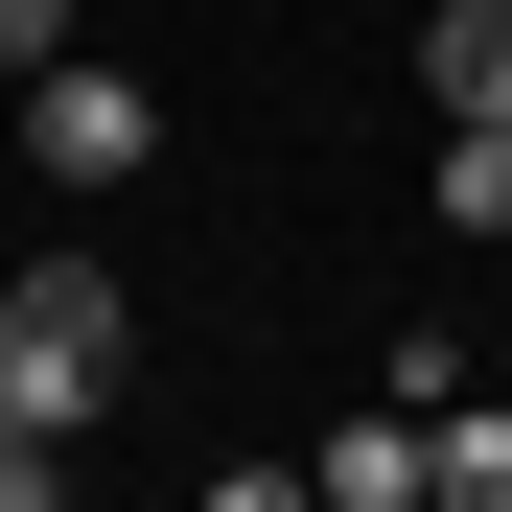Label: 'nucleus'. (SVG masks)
<instances>
[{"instance_id": "1", "label": "nucleus", "mask_w": 512, "mask_h": 512, "mask_svg": "<svg viewBox=\"0 0 512 512\" xmlns=\"http://www.w3.org/2000/svg\"><path fill=\"white\" fill-rule=\"evenodd\" d=\"M140 373V303H117V256H0V419H47V443H94Z\"/></svg>"}, {"instance_id": "2", "label": "nucleus", "mask_w": 512, "mask_h": 512, "mask_svg": "<svg viewBox=\"0 0 512 512\" xmlns=\"http://www.w3.org/2000/svg\"><path fill=\"white\" fill-rule=\"evenodd\" d=\"M24 163L94 210V187H140V163H163V94H140V70H70V47H47V70H24Z\"/></svg>"}, {"instance_id": "3", "label": "nucleus", "mask_w": 512, "mask_h": 512, "mask_svg": "<svg viewBox=\"0 0 512 512\" xmlns=\"http://www.w3.org/2000/svg\"><path fill=\"white\" fill-rule=\"evenodd\" d=\"M303 489H326V512H419V396H373L350 443H303Z\"/></svg>"}, {"instance_id": "4", "label": "nucleus", "mask_w": 512, "mask_h": 512, "mask_svg": "<svg viewBox=\"0 0 512 512\" xmlns=\"http://www.w3.org/2000/svg\"><path fill=\"white\" fill-rule=\"evenodd\" d=\"M419 94H443V117H512V0H443V24H419Z\"/></svg>"}, {"instance_id": "5", "label": "nucleus", "mask_w": 512, "mask_h": 512, "mask_svg": "<svg viewBox=\"0 0 512 512\" xmlns=\"http://www.w3.org/2000/svg\"><path fill=\"white\" fill-rule=\"evenodd\" d=\"M419 489H443V512H512V396H443V419H419Z\"/></svg>"}, {"instance_id": "6", "label": "nucleus", "mask_w": 512, "mask_h": 512, "mask_svg": "<svg viewBox=\"0 0 512 512\" xmlns=\"http://www.w3.org/2000/svg\"><path fill=\"white\" fill-rule=\"evenodd\" d=\"M419 187H443V233L512 256V117H443V163H419Z\"/></svg>"}, {"instance_id": "7", "label": "nucleus", "mask_w": 512, "mask_h": 512, "mask_svg": "<svg viewBox=\"0 0 512 512\" xmlns=\"http://www.w3.org/2000/svg\"><path fill=\"white\" fill-rule=\"evenodd\" d=\"M47 47H70V0H0V70H47Z\"/></svg>"}]
</instances>
